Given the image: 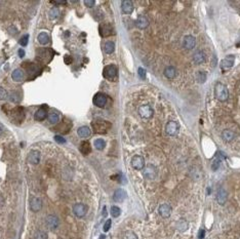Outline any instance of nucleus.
<instances>
[{"label": "nucleus", "instance_id": "33", "mask_svg": "<svg viewBox=\"0 0 240 239\" xmlns=\"http://www.w3.org/2000/svg\"><path fill=\"white\" fill-rule=\"evenodd\" d=\"M94 147H96L97 150H103V149L106 147V142H105L103 139H97V140L94 141Z\"/></svg>", "mask_w": 240, "mask_h": 239}, {"label": "nucleus", "instance_id": "40", "mask_svg": "<svg viewBox=\"0 0 240 239\" xmlns=\"http://www.w3.org/2000/svg\"><path fill=\"white\" fill-rule=\"evenodd\" d=\"M28 40H29V35H25L20 39V44L22 46H26L28 44Z\"/></svg>", "mask_w": 240, "mask_h": 239}, {"label": "nucleus", "instance_id": "36", "mask_svg": "<svg viewBox=\"0 0 240 239\" xmlns=\"http://www.w3.org/2000/svg\"><path fill=\"white\" fill-rule=\"evenodd\" d=\"M123 239H139L137 236V234L132 231H126L123 235Z\"/></svg>", "mask_w": 240, "mask_h": 239}, {"label": "nucleus", "instance_id": "34", "mask_svg": "<svg viewBox=\"0 0 240 239\" xmlns=\"http://www.w3.org/2000/svg\"><path fill=\"white\" fill-rule=\"evenodd\" d=\"M110 213H111V216H113V218H118V216L121 215V210L118 207V206L114 205L111 207V210H110Z\"/></svg>", "mask_w": 240, "mask_h": 239}, {"label": "nucleus", "instance_id": "29", "mask_svg": "<svg viewBox=\"0 0 240 239\" xmlns=\"http://www.w3.org/2000/svg\"><path fill=\"white\" fill-rule=\"evenodd\" d=\"M37 39H38L39 43L42 44V45H46V44L49 42V36H48V34L44 33V32H41V33H40L39 35H38V37H37Z\"/></svg>", "mask_w": 240, "mask_h": 239}, {"label": "nucleus", "instance_id": "22", "mask_svg": "<svg viewBox=\"0 0 240 239\" xmlns=\"http://www.w3.org/2000/svg\"><path fill=\"white\" fill-rule=\"evenodd\" d=\"M164 76L166 77L167 79H169V80H171V79H174V77L177 76V71H176V68L172 66H168L166 67L165 69H164Z\"/></svg>", "mask_w": 240, "mask_h": 239}, {"label": "nucleus", "instance_id": "12", "mask_svg": "<svg viewBox=\"0 0 240 239\" xmlns=\"http://www.w3.org/2000/svg\"><path fill=\"white\" fill-rule=\"evenodd\" d=\"M171 206L169 205V204H167V203H163V204H161V205L159 206V208H158V213H159V215L162 216L163 219H167V218H169L171 215Z\"/></svg>", "mask_w": 240, "mask_h": 239}, {"label": "nucleus", "instance_id": "15", "mask_svg": "<svg viewBox=\"0 0 240 239\" xmlns=\"http://www.w3.org/2000/svg\"><path fill=\"white\" fill-rule=\"evenodd\" d=\"M99 30H100V35H101L102 37H108V36L112 35V34L114 33L113 28H112V26H111V25H109V24L101 25Z\"/></svg>", "mask_w": 240, "mask_h": 239}, {"label": "nucleus", "instance_id": "39", "mask_svg": "<svg viewBox=\"0 0 240 239\" xmlns=\"http://www.w3.org/2000/svg\"><path fill=\"white\" fill-rule=\"evenodd\" d=\"M9 99H11V101L14 102V103H19V102L21 101V97H20V94L17 93H12Z\"/></svg>", "mask_w": 240, "mask_h": 239}, {"label": "nucleus", "instance_id": "51", "mask_svg": "<svg viewBox=\"0 0 240 239\" xmlns=\"http://www.w3.org/2000/svg\"><path fill=\"white\" fill-rule=\"evenodd\" d=\"M99 239H106V236H105V235H101Z\"/></svg>", "mask_w": 240, "mask_h": 239}, {"label": "nucleus", "instance_id": "47", "mask_svg": "<svg viewBox=\"0 0 240 239\" xmlns=\"http://www.w3.org/2000/svg\"><path fill=\"white\" fill-rule=\"evenodd\" d=\"M64 61H65V63H66L67 65H70L72 63V59H71V57H70V56H65Z\"/></svg>", "mask_w": 240, "mask_h": 239}, {"label": "nucleus", "instance_id": "49", "mask_svg": "<svg viewBox=\"0 0 240 239\" xmlns=\"http://www.w3.org/2000/svg\"><path fill=\"white\" fill-rule=\"evenodd\" d=\"M107 216V208L106 206H104L103 207V216Z\"/></svg>", "mask_w": 240, "mask_h": 239}, {"label": "nucleus", "instance_id": "5", "mask_svg": "<svg viewBox=\"0 0 240 239\" xmlns=\"http://www.w3.org/2000/svg\"><path fill=\"white\" fill-rule=\"evenodd\" d=\"M180 130V125L177 121H168L165 125V133L167 136H176L177 133H179Z\"/></svg>", "mask_w": 240, "mask_h": 239}, {"label": "nucleus", "instance_id": "42", "mask_svg": "<svg viewBox=\"0 0 240 239\" xmlns=\"http://www.w3.org/2000/svg\"><path fill=\"white\" fill-rule=\"evenodd\" d=\"M7 91L3 87H0V100H6L7 99Z\"/></svg>", "mask_w": 240, "mask_h": 239}, {"label": "nucleus", "instance_id": "25", "mask_svg": "<svg viewBox=\"0 0 240 239\" xmlns=\"http://www.w3.org/2000/svg\"><path fill=\"white\" fill-rule=\"evenodd\" d=\"M222 139L226 142H232L235 139V133L230 129H225L222 133Z\"/></svg>", "mask_w": 240, "mask_h": 239}, {"label": "nucleus", "instance_id": "4", "mask_svg": "<svg viewBox=\"0 0 240 239\" xmlns=\"http://www.w3.org/2000/svg\"><path fill=\"white\" fill-rule=\"evenodd\" d=\"M118 73V69L115 65H108L104 68L103 70V76L108 80H114Z\"/></svg>", "mask_w": 240, "mask_h": 239}, {"label": "nucleus", "instance_id": "21", "mask_svg": "<svg viewBox=\"0 0 240 239\" xmlns=\"http://www.w3.org/2000/svg\"><path fill=\"white\" fill-rule=\"evenodd\" d=\"M204 61H205V54H204L203 51H197L196 53L193 54V62L195 64L200 65L204 63Z\"/></svg>", "mask_w": 240, "mask_h": 239}, {"label": "nucleus", "instance_id": "7", "mask_svg": "<svg viewBox=\"0 0 240 239\" xmlns=\"http://www.w3.org/2000/svg\"><path fill=\"white\" fill-rule=\"evenodd\" d=\"M139 115L143 119H150L154 115V110L150 105H142L139 108Z\"/></svg>", "mask_w": 240, "mask_h": 239}, {"label": "nucleus", "instance_id": "10", "mask_svg": "<svg viewBox=\"0 0 240 239\" xmlns=\"http://www.w3.org/2000/svg\"><path fill=\"white\" fill-rule=\"evenodd\" d=\"M45 223H46V226L51 229V230H56V229L59 228V226H60L59 218L54 215L47 216L46 219H45Z\"/></svg>", "mask_w": 240, "mask_h": 239}, {"label": "nucleus", "instance_id": "30", "mask_svg": "<svg viewBox=\"0 0 240 239\" xmlns=\"http://www.w3.org/2000/svg\"><path fill=\"white\" fill-rule=\"evenodd\" d=\"M104 49H105V53L106 54H113L115 51V44L113 41H107L104 45Z\"/></svg>", "mask_w": 240, "mask_h": 239}, {"label": "nucleus", "instance_id": "18", "mask_svg": "<svg viewBox=\"0 0 240 239\" xmlns=\"http://www.w3.org/2000/svg\"><path fill=\"white\" fill-rule=\"evenodd\" d=\"M126 196H127V194L123 189H117L113 194V200L115 202H118V203L123 202V201L125 200Z\"/></svg>", "mask_w": 240, "mask_h": 239}, {"label": "nucleus", "instance_id": "32", "mask_svg": "<svg viewBox=\"0 0 240 239\" xmlns=\"http://www.w3.org/2000/svg\"><path fill=\"white\" fill-rule=\"evenodd\" d=\"M48 120H49V122H51V124L57 123V122H59V120H60L59 113H57V112H52V113H51L48 115Z\"/></svg>", "mask_w": 240, "mask_h": 239}, {"label": "nucleus", "instance_id": "48", "mask_svg": "<svg viewBox=\"0 0 240 239\" xmlns=\"http://www.w3.org/2000/svg\"><path fill=\"white\" fill-rule=\"evenodd\" d=\"M24 56H25L24 49H19V57L20 58H24Z\"/></svg>", "mask_w": 240, "mask_h": 239}, {"label": "nucleus", "instance_id": "46", "mask_svg": "<svg viewBox=\"0 0 240 239\" xmlns=\"http://www.w3.org/2000/svg\"><path fill=\"white\" fill-rule=\"evenodd\" d=\"M205 236V230L204 229H200L198 232V239H203Z\"/></svg>", "mask_w": 240, "mask_h": 239}, {"label": "nucleus", "instance_id": "9", "mask_svg": "<svg viewBox=\"0 0 240 239\" xmlns=\"http://www.w3.org/2000/svg\"><path fill=\"white\" fill-rule=\"evenodd\" d=\"M73 213L77 218H83L87 213V206L84 203H76L73 205Z\"/></svg>", "mask_w": 240, "mask_h": 239}, {"label": "nucleus", "instance_id": "37", "mask_svg": "<svg viewBox=\"0 0 240 239\" xmlns=\"http://www.w3.org/2000/svg\"><path fill=\"white\" fill-rule=\"evenodd\" d=\"M60 14V11L57 7H52V8L49 11V17L51 19H57Z\"/></svg>", "mask_w": 240, "mask_h": 239}, {"label": "nucleus", "instance_id": "3", "mask_svg": "<svg viewBox=\"0 0 240 239\" xmlns=\"http://www.w3.org/2000/svg\"><path fill=\"white\" fill-rule=\"evenodd\" d=\"M157 175H158V170H157L156 166L153 164H148L143 169V176L147 180H155L157 178Z\"/></svg>", "mask_w": 240, "mask_h": 239}, {"label": "nucleus", "instance_id": "14", "mask_svg": "<svg viewBox=\"0 0 240 239\" xmlns=\"http://www.w3.org/2000/svg\"><path fill=\"white\" fill-rule=\"evenodd\" d=\"M27 160H28L29 163L33 164V165H37L40 162V153L36 150L30 151V153L28 154V157H27Z\"/></svg>", "mask_w": 240, "mask_h": 239}, {"label": "nucleus", "instance_id": "31", "mask_svg": "<svg viewBox=\"0 0 240 239\" xmlns=\"http://www.w3.org/2000/svg\"><path fill=\"white\" fill-rule=\"evenodd\" d=\"M206 78H207V74L206 72L204 71H198L196 73V80L198 83H204V82L206 81Z\"/></svg>", "mask_w": 240, "mask_h": 239}, {"label": "nucleus", "instance_id": "1", "mask_svg": "<svg viewBox=\"0 0 240 239\" xmlns=\"http://www.w3.org/2000/svg\"><path fill=\"white\" fill-rule=\"evenodd\" d=\"M214 96L220 102H225L229 98V91L227 86L222 82H217L214 85Z\"/></svg>", "mask_w": 240, "mask_h": 239}, {"label": "nucleus", "instance_id": "13", "mask_svg": "<svg viewBox=\"0 0 240 239\" xmlns=\"http://www.w3.org/2000/svg\"><path fill=\"white\" fill-rule=\"evenodd\" d=\"M227 198H228V193L225 190L224 188H219L217 191V201L220 205H224L227 201Z\"/></svg>", "mask_w": 240, "mask_h": 239}, {"label": "nucleus", "instance_id": "17", "mask_svg": "<svg viewBox=\"0 0 240 239\" xmlns=\"http://www.w3.org/2000/svg\"><path fill=\"white\" fill-rule=\"evenodd\" d=\"M30 208L34 213L39 211L42 208V200L39 197H33L30 200Z\"/></svg>", "mask_w": 240, "mask_h": 239}, {"label": "nucleus", "instance_id": "2", "mask_svg": "<svg viewBox=\"0 0 240 239\" xmlns=\"http://www.w3.org/2000/svg\"><path fill=\"white\" fill-rule=\"evenodd\" d=\"M91 127L96 133H106L111 127V123L105 120H94L91 122Z\"/></svg>", "mask_w": 240, "mask_h": 239}, {"label": "nucleus", "instance_id": "41", "mask_svg": "<svg viewBox=\"0 0 240 239\" xmlns=\"http://www.w3.org/2000/svg\"><path fill=\"white\" fill-rule=\"evenodd\" d=\"M111 225H112V221L111 220H107L106 223L104 224V227H103L104 232H108V231L110 230V228H111Z\"/></svg>", "mask_w": 240, "mask_h": 239}, {"label": "nucleus", "instance_id": "45", "mask_svg": "<svg viewBox=\"0 0 240 239\" xmlns=\"http://www.w3.org/2000/svg\"><path fill=\"white\" fill-rule=\"evenodd\" d=\"M84 4H85V6L87 7H94V4H96V1H94V0H85V1H84Z\"/></svg>", "mask_w": 240, "mask_h": 239}, {"label": "nucleus", "instance_id": "23", "mask_svg": "<svg viewBox=\"0 0 240 239\" xmlns=\"http://www.w3.org/2000/svg\"><path fill=\"white\" fill-rule=\"evenodd\" d=\"M77 133L80 138H88L91 134V129L88 126H81L77 129Z\"/></svg>", "mask_w": 240, "mask_h": 239}, {"label": "nucleus", "instance_id": "27", "mask_svg": "<svg viewBox=\"0 0 240 239\" xmlns=\"http://www.w3.org/2000/svg\"><path fill=\"white\" fill-rule=\"evenodd\" d=\"M46 116H47V111L44 108H40L39 110L36 111L34 118H35V120H37V121H42L46 118Z\"/></svg>", "mask_w": 240, "mask_h": 239}, {"label": "nucleus", "instance_id": "35", "mask_svg": "<svg viewBox=\"0 0 240 239\" xmlns=\"http://www.w3.org/2000/svg\"><path fill=\"white\" fill-rule=\"evenodd\" d=\"M34 239H48V236L44 231H37L34 235Z\"/></svg>", "mask_w": 240, "mask_h": 239}, {"label": "nucleus", "instance_id": "19", "mask_svg": "<svg viewBox=\"0 0 240 239\" xmlns=\"http://www.w3.org/2000/svg\"><path fill=\"white\" fill-rule=\"evenodd\" d=\"M121 9L125 14H131L134 11V3L131 0H123L121 2Z\"/></svg>", "mask_w": 240, "mask_h": 239}, {"label": "nucleus", "instance_id": "26", "mask_svg": "<svg viewBox=\"0 0 240 239\" xmlns=\"http://www.w3.org/2000/svg\"><path fill=\"white\" fill-rule=\"evenodd\" d=\"M79 150L83 155H88L91 152V144H89V142H86V141L82 142L81 145H80Z\"/></svg>", "mask_w": 240, "mask_h": 239}, {"label": "nucleus", "instance_id": "24", "mask_svg": "<svg viewBox=\"0 0 240 239\" xmlns=\"http://www.w3.org/2000/svg\"><path fill=\"white\" fill-rule=\"evenodd\" d=\"M176 227L180 232H185V231L188 230L189 224H188V222L185 220V219H180V220L177 222Z\"/></svg>", "mask_w": 240, "mask_h": 239}, {"label": "nucleus", "instance_id": "8", "mask_svg": "<svg viewBox=\"0 0 240 239\" xmlns=\"http://www.w3.org/2000/svg\"><path fill=\"white\" fill-rule=\"evenodd\" d=\"M131 166L137 170H143L145 167V159L143 156L141 155H136L131 158Z\"/></svg>", "mask_w": 240, "mask_h": 239}, {"label": "nucleus", "instance_id": "6", "mask_svg": "<svg viewBox=\"0 0 240 239\" xmlns=\"http://www.w3.org/2000/svg\"><path fill=\"white\" fill-rule=\"evenodd\" d=\"M107 102H108V97L103 93H97L94 94V99H92V103L94 106L99 107V108H104L106 106Z\"/></svg>", "mask_w": 240, "mask_h": 239}, {"label": "nucleus", "instance_id": "50", "mask_svg": "<svg viewBox=\"0 0 240 239\" xmlns=\"http://www.w3.org/2000/svg\"><path fill=\"white\" fill-rule=\"evenodd\" d=\"M3 129H4V128H3V126H2L1 124H0V134L3 133Z\"/></svg>", "mask_w": 240, "mask_h": 239}, {"label": "nucleus", "instance_id": "38", "mask_svg": "<svg viewBox=\"0 0 240 239\" xmlns=\"http://www.w3.org/2000/svg\"><path fill=\"white\" fill-rule=\"evenodd\" d=\"M220 164H221V160H220L219 158L214 159V160L212 161V164H211V169L214 171L217 170V169H219V167H220Z\"/></svg>", "mask_w": 240, "mask_h": 239}, {"label": "nucleus", "instance_id": "20", "mask_svg": "<svg viewBox=\"0 0 240 239\" xmlns=\"http://www.w3.org/2000/svg\"><path fill=\"white\" fill-rule=\"evenodd\" d=\"M136 26L139 29H146L149 26V21L145 16H140L137 17L136 20Z\"/></svg>", "mask_w": 240, "mask_h": 239}, {"label": "nucleus", "instance_id": "44", "mask_svg": "<svg viewBox=\"0 0 240 239\" xmlns=\"http://www.w3.org/2000/svg\"><path fill=\"white\" fill-rule=\"evenodd\" d=\"M54 140H56L57 143H59V144H65V143H66L65 138H63V136H54Z\"/></svg>", "mask_w": 240, "mask_h": 239}, {"label": "nucleus", "instance_id": "11", "mask_svg": "<svg viewBox=\"0 0 240 239\" xmlns=\"http://www.w3.org/2000/svg\"><path fill=\"white\" fill-rule=\"evenodd\" d=\"M234 63H235V57L232 56V54H230V56H227L226 58H224L222 60L221 62V68L223 71H226V70H229V69H231L232 67L234 66Z\"/></svg>", "mask_w": 240, "mask_h": 239}, {"label": "nucleus", "instance_id": "43", "mask_svg": "<svg viewBox=\"0 0 240 239\" xmlns=\"http://www.w3.org/2000/svg\"><path fill=\"white\" fill-rule=\"evenodd\" d=\"M137 73H139V76L141 77L142 79L146 78V70H145L144 68H139V70H137Z\"/></svg>", "mask_w": 240, "mask_h": 239}, {"label": "nucleus", "instance_id": "16", "mask_svg": "<svg viewBox=\"0 0 240 239\" xmlns=\"http://www.w3.org/2000/svg\"><path fill=\"white\" fill-rule=\"evenodd\" d=\"M195 45H196V39H195L194 36L192 35H187L184 37L183 40V46L186 49H192L194 48Z\"/></svg>", "mask_w": 240, "mask_h": 239}, {"label": "nucleus", "instance_id": "28", "mask_svg": "<svg viewBox=\"0 0 240 239\" xmlns=\"http://www.w3.org/2000/svg\"><path fill=\"white\" fill-rule=\"evenodd\" d=\"M11 78L12 80L16 82H21L24 79V73L22 72L21 69H16V70H14V72H12Z\"/></svg>", "mask_w": 240, "mask_h": 239}]
</instances>
